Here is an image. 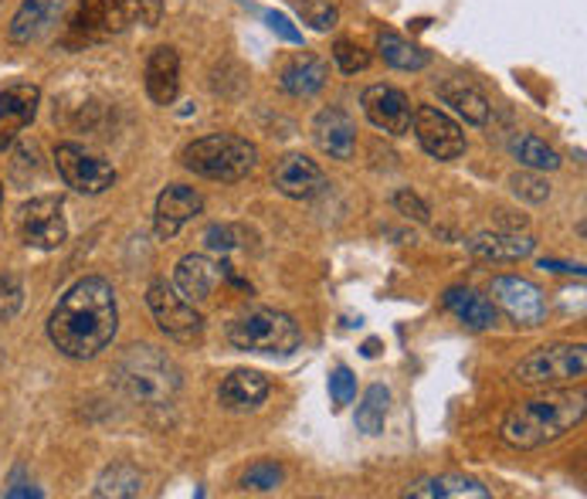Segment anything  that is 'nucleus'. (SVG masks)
Here are the masks:
<instances>
[{"instance_id": "obj_1", "label": "nucleus", "mask_w": 587, "mask_h": 499, "mask_svg": "<svg viewBox=\"0 0 587 499\" xmlns=\"http://www.w3.org/2000/svg\"><path fill=\"white\" fill-rule=\"evenodd\" d=\"M115 330H120L115 289L99 276L78 279L48 317V336L55 351L71 361L99 357L112 343Z\"/></svg>"}, {"instance_id": "obj_2", "label": "nucleus", "mask_w": 587, "mask_h": 499, "mask_svg": "<svg viewBox=\"0 0 587 499\" xmlns=\"http://www.w3.org/2000/svg\"><path fill=\"white\" fill-rule=\"evenodd\" d=\"M587 411L584 391H554V395H540L530 401H520L510 414L502 418V442L510 448L530 452L543 448L567 432H574Z\"/></svg>"}, {"instance_id": "obj_3", "label": "nucleus", "mask_w": 587, "mask_h": 499, "mask_svg": "<svg viewBox=\"0 0 587 499\" xmlns=\"http://www.w3.org/2000/svg\"><path fill=\"white\" fill-rule=\"evenodd\" d=\"M112 384L133 404L167 408L180 391V367L164 351H156L153 343H136V347L123 351V357L115 361Z\"/></svg>"}, {"instance_id": "obj_4", "label": "nucleus", "mask_w": 587, "mask_h": 499, "mask_svg": "<svg viewBox=\"0 0 587 499\" xmlns=\"http://www.w3.org/2000/svg\"><path fill=\"white\" fill-rule=\"evenodd\" d=\"M299 326L289 313L272 310V306H248L228 323V343L245 354L286 357L299 347Z\"/></svg>"}, {"instance_id": "obj_5", "label": "nucleus", "mask_w": 587, "mask_h": 499, "mask_svg": "<svg viewBox=\"0 0 587 499\" xmlns=\"http://www.w3.org/2000/svg\"><path fill=\"white\" fill-rule=\"evenodd\" d=\"M255 164H258V146L234 133H211V136L193 140L184 149L187 170L208 180H221V184L245 180L255 170Z\"/></svg>"}, {"instance_id": "obj_6", "label": "nucleus", "mask_w": 587, "mask_h": 499, "mask_svg": "<svg viewBox=\"0 0 587 499\" xmlns=\"http://www.w3.org/2000/svg\"><path fill=\"white\" fill-rule=\"evenodd\" d=\"M587 374V347L584 343H551L527 354L513 377L527 388H564V384H577Z\"/></svg>"}, {"instance_id": "obj_7", "label": "nucleus", "mask_w": 587, "mask_h": 499, "mask_svg": "<svg viewBox=\"0 0 587 499\" xmlns=\"http://www.w3.org/2000/svg\"><path fill=\"white\" fill-rule=\"evenodd\" d=\"M133 21L153 27L160 21V0H82L75 27L86 37H109L126 31Z\"/></svg>"}, {"instance_id": "obj_8", "label": "nucleus", "mask_w": 587, "mask_h": 499, "mask_svg": "<svg viewBox=\"0 0 587 499\" xmlns=\"http://www.w3.org/2000/svg\"><path fill=\"white\" fill-rule=\"evenodd\" d=\"M146 306H149L156 326H160L170 340H177V343L201 340V333H204L201 313L193 310V302H187L170 282L153 279L149 289H146Z\"/></svg>"}, {"instance_id": "obj_9", "label": "nucleus", "mask_w": 587, "mask_h": 499, "mask_svg": "<svg viewBox=\"0 0 587 499\" xmlns=\"http://www.w3.org/2000/svg\"><path fill=\"white\" fill-rule=\"evenodd\" d=\"M18 232L21 242L42 252H55L68 239V221H65V201L55 195L31 198L18 208Z\"/></svg>"}, {"instance_id": "obj_10", "label": "nucleus", "mask_w": 587, "mask_h": 499, "mask_svg": "<svg viewBox=\"0 0 587 499\" xmlns=\"http://www.w3.org/2000/svg\"><path fill=\"white\" fill-rule=\"evenodd\" d=\"M55 167H58V177L71 190H78V195H106V190L115 184L112 164L92 157V153H86L78 143L55 146Z\"/></svg>"}, {"instance_id": "obj_11", "label": "nucleus", "mask_w": 587, "mask_h": 499, "mask_svg": "<svg viewBox=\"0 0 587 499\" xmlns=\"http://www.w3.org/2000/svg\"><path fill=\"white\" fill-rule=\"evenodd\" d=\"M411 130L421 143V149L435 160H458L465 153V133L462 126L445 117L435 106H418L411 117Z\"/></svg>"}, {"instance_id": "obj_12", "label": "nucleus", "mask_w": 587, "mask_h": 499, "mask_svg": "<svg viewBox=\"0 0 587 499\" xmlns=\"http://www.w3.org/2000/svg\"><path fill=\"white\" fill-rule=\"evenodd\" d=\"M489 292H492L499 310L510 317L517 326L533 330V326H540L546 320V299H543L540 286L523 279V276H496Z\"/></svg>"}, {"instance_id": "obj_13", "label": "nucleus", "mask_w": 587, "mask_h": 499, "mask_svg": "<svg viewBox=\"0 0 587 499\" xmlns=\"http://www.w3.org/2000/svg\"><path fill=\"white\" fill-rule=\"evenodd\" d=\"M361 106H364V117H367L377 130H384V133H390V136L411 133L414 109H411V99H408L401 89H395V86H370V89H364Z\"/></svg>"}, {"instance_id": "obj_14", "label": "nucleus", "mask_w": 587, "mask_h": 499, "mask_svg": "<svg viewBox=\"0 0 587 499\" xmlns=\"http://www.w3.org/2000/svg\"><path fill=\"white\" fill-rule=\"evenodd\" d=\"M272 180H276V190L289 201H312L330 187L323 167L317 160L302 157V153H286V157L276 164Z\"/></svg>"}, {"instance_id": "obj_15", "label": "nucleus", "mask_w": 587, "mask_h": 499, "mask_svg": "<svg viewBox=\"0 0 587 499\" xmlns=\"http://www.w3.org/2000/svg\"><path fill=\"white\" fill-rule=\"evenodd\" d=\"M37 106H42V89L31 82H14L0 92V149L18 143V136L34 123Z\"/></svg>"}, {"instance_id": "obj_16", "label": "nucleus", "mask_w": 587, "mask_h": 499, "mask_svg": "<svg viewBox=\"0 0 587 499\" xmlns=\"http://www.w3.org/2000/svg\"><path fill=\"white\" fill-rule=\"evenodd\" d=\"M204 208V198L198 195L193 187L187 184H170L160 198H156V218H153V228H156V239L160 242H170L177 239V232L201 214Z\"/></svg>"}, {"instance_id": "obj_17", "label": "nucleus", "mask_w": 587, "mask_h": 499, "mask_svg": "<svg viewBox=\"0 0 587 499\" xmlns=\"http://www.w3.org/2000/svg\"><path fill=\"white\" fill-rule=\"evenodd\" d=\"M312 140H317V146L333 160H354V153H357V126L336 106H326L317 112V120H312Z\"/></svg>"}, {"instance_id": "obj_18", "label": "nucleus", "mask_w": 587, "mask_h": 499, "mask_svg": "<svg viewBox=\"0 0 587 499\" xmlns=\"http://www.w3.org/2000/svg\"><path fill=\"white\" fill-rule=\"evenodd\" d=\"M268 377L258 374V370H231L221 388H218V404L231 414H245V411H255L265 404L268 398Z\"/></svg>"}, {"instance_id": "obj_19", "label": "nucleus", "mask_w": 587, "mask_h": 499, "mask_svg": "<svg viewBox=\"0 0 587 499\" xmlns=\"http://www.w3.org/2000/svg\"><path fill=\"white\" fill-rule=\"evenodd\" d=\"M143 86H146V96L156 106H170L180 92V55L167 45L153 48L149 58H146Z\"/></svg>"}, {"instance_id": "obj_20", "label": "nucleus", "mask_w": 587, "mask_h": 499, "mask_svg": "<svg viewBox=\"0 0 587 499\" xmlns=\"http://www.w3.org/2000/svg\"><path fill=\"white\" fill-rule=\"evenodd\" d=\"M218 282H221V262L208 255H184L174 268V286L187 302L211 299Z\"/></svg>"}, {"instance_id": "obj_21", "label": "nucleus", "mask_w": 587, "mask_h": 499, "mask_svg": "<svg viewBox=\"0 0 587 499\" xmlns=\"http://www.w3.org/2000/svg\"><path fill=\"white\" fill-rule=\"evenodd\" d=\"M330 79V65L320 58V55H312V52H299L292 55L283 71H279V86L296 96V99H309V96H317Z\"/></svg>"}, {"instance_id": "obj_22", "label": "nucleus", "mask_w": 587, "mask_h": 499, "mask_svg": "<svg viewBox=\"0 0 587 499\" xmlns=\"http://www.w3.org/2000/svg\"><path fill=\"white\" fill-rule=\"evenodd\" d=\"M465 248L486 262H520L533 255L536 242L520 232H479L465 242Z\"/></svg>"}, {"instance_id": "obj_23", "label": "nucleus", "mask_w": 587, "mask_h": 499, "mask_svg": "<svg viewBox=\"0 0 587 499\" xmlns=\"http://www.w3.org/2000/svg\"><path fill=\"white\" fill-rule=\"evenodd\" d=\"M442 302H445V310H448L458 323H465L468 330H492V326L499 323L496 306H492L486 296H479L476 289L452 286V289L442 296Z\"/></svg>"}, {"instance_id": "obj_24", "label": "nucleus", "mask_w": 587, "mask_h": 499, "mask_svg": "<svg viewBox=\"0 0 587 499\" xmlns=\"http://www.w3.org/2000/svg\"><path fill=\"white\" fill-rule=\"evenodd\" d=\"M408 496H414V499H486L489 489L468 476L445 473V476L418 479L414 486H408Z\"/></svg>"}, {"instance_id": "obj_25", "label": "nucleus", "mask_w": 587, "mask_h": 499, "mask_svg": "<svg viewBox=\"0 0 587 499\" xmlns=\"http://www.w3.org/2000/svg\"><path fill=\"white\" fill-rule=\"evenodd\" d=\"M439 96H442L445 106H452L458 112L465 123H473V126H486L489 123V99L476 86H468L462 79L458 82H445L439 89Z\"/></svg>"}, {"instance_id": "obj_26", "label": "nucleus", "mask_w": 587, "mask_h": 499, "mask_svg": "<svg viewBox=\"0 0 587 499\" xmlns=\"http://www.w3.org/2000/svg\"><path fill=\"white\" fill-rule=\"evenodd\" d=\"M377 52L390 68H398V71H421L428 65V52L418 48L414 42H408V37L398 34V31H380L377 34Z\"/></svg>"}, {"instance_id": "obj_27", "label": "nucleus", "mask_w": 587, "mask_h": 499, "mask_svg": "<svg viewBox=\"0 0 587 499\" xmlns=\"http://www.w3.org/2000/svg\"><path fill=\"white\" fill-rule=\"evenodd\" d=\"M510 153L520 160V167L536 170V174H543V170H557V167L564 164V160H561V153H557L551 143H546V140L533 136V133H520V136H513Z\"/></svg>"}, {"instance_id": "obj_28", "label": "nucleus", "mask_w": 587, "mask_h": 499, "mask_svg": "<svg viewBox=\"0 0 587 499\" xmlns=\"http://www.w3.org/2000/svg\"><path fill=\"white\" fill-rule=\"evenodd\" d=\"M143 492V476L140 469L126 466V463H115L109 469H102V476L92 486V496L99 499H130Z\"/></svg>"}, {"instance_id": "obj_29", "label": "nucleus", "mask_w": 587, "mask_h": 499, "mask_svg": "<svg viewBox=\"0 0 587 499\" xmlns=\"http://www.w3.org/2000/svg\"><path fill=\"white\" fill-rule=\"evenodd\" d=\"M387 411H390V391L384 388V384H374V388H367L364 401L357 404V414H354L357 432H364V435H370V439L384 435Z\"/></svg>"}, {"instance_id": "obj_30", "label": "nucleus", "mask_w": 587, "mask_h": 499, "mask_svg": "<svg viewBox=\"0 0 587 499\" xmlns=\"http://www.w3.org/2000/svg\"><path fill=\"white\" fill-rule=\"evenodd\" d=\"M52 24V14H48V0H24V4L18 8L8 34H11V42L18 45H27L31 37H37L45 27Z\"/></svg>"}, {"instance_id": "obj_31", "label": "nucleus", "mask_w": 587, "mask_h": 499, "mask_svg": "<svg viewBox=\"0 0 587 499\" xmlns=\"http://www.w3.org/2000/svg\"><path fill=\"white\" fill-rule=\"evenodd\" d=\"M283 483H286V473H283L279 463H255L242 476V486L252 489V492H276Z\"/></svg>"}, {"instance_id": "obj_32", "label": "nucleus", "mask_w": 587, "mask_h": 499, "mask_svg": "<svg viewBox=\"0 0 587 499\" xmlns=\"http://www.w3.org/2000/svg\"><path fill=\"white\" fill-rule=\"evenodd\" d=\"M510 190H513L520 201H527V204H543L546 198H551V184H546L536 170L513 174L510 177Z\"/></svg>"}, {"instance_id": "obj_33", "label": "nucleus", "mask_w": 587, "mask_h": 499, "mask_svg": "<svg viewBox=\"0 0 587 499\" xmlns=\"http://www.w3.org/2000/svg\"><path fill=\"white\" fill-rule=\"evenodd\" d=\"M242 242H245V232H242V228H234V224H214V228H208V232H204V248L221 255V258H228L231 252H239Z\"/></svg>"}, {"instance_id": "obj_34", "label": "nucleus", "mask_w": 587, "mask_h": 499, "mask_svg": "<svg viewBox=\"0 0 587 499\" xmlns=\"http://www.w3.org/2000/svg\"><path fill=\"white\" fill-rule=\"evenodd\" d=\"M24 306V286L14 273L0 276V323H11Z\"/></svg>"}, {"instance_id": "obj_35", "label": "nucleus", "mask_w": 587, "mask_h": 499, "mask_svg": "<svg viewBox=\"0 0 587 499\" xmlns=\"http://www.w3.org/2000/svg\"><path fill=\"white\" fill-rule=\"evenodd\" d=\"M333 62H336V68L343 75H357V71H364L370 65V52H364L361 45L346 42V37H343V42L333 45Z\"/></svg>"}, {"instance_id": "obj_36", "label": "nucleus", "mask_w": 587, "mask_h": 499, "mask_svg": "<svg viewBox=\"0 0 587 499\" xmlns=\"http://www.w3.org/2000/svg\"><path fill=\"white\" fill-rule=\"evenodd\" d=\"M354 398H357V377H354V370H350V367H336V370L330 374V401H333L336 408H346Z\"/></svg>"}, {"instance_id": "obj_37", "label": "nucleus", "mask_w": 587, "mask_h": 499, "mask_svg": "<svg viewBox=\"0 0 587 499\" xmlns=\"http://www.w3.org/2000/svg\"><path fill=\"white\" fill-rule=\"evenodd\" d=\"M299 11H302V18H306L312 27H317V31H330V27L336 24V18H340V11H336L333 0H302Z\"/></svg>"}, {"instance_id": "obj_38", "label": "nucleus", "mask_w": 587, "mask_h": 499, "mask_svg": "<svg viewBox=\"0 0 587 499\" xmlns=\"http://www.w3.org/2000/svg\"><path fill=\"white\" fill-rule=\"evenodd\" d=\"M395 208H398V214H405V218H411V221H418V224H428V204L414 195L411 187H401L398 195H395Z\"/></svg>"}, {"instance_id": "obj_39", "label": "nucleus", "mask_w": 587, "mask_h": 499, "mask_svg": "<svg viewBox=\"0 0 587 499\" xmlns=\"http://www.w3.org/2000/svg\"><path fill=\"white\" fill-rule=\"evenodd\" d=\"M265 21H268V27L276 31L283 42H289V45H302V31L283 14V11H265Z\"/></svg>"}, {"instance_id": "obj_40", "label": "nucleus", "mask_w": 587, "mask_h": 499, "mask_svg": "<svg viewBox=\"0 0 587 499\" xmlns=\"http://www.w3.org/2000/svg\"><path fill=\"white\" fill-rule=\"evenodd\" d=\"M540 268H551V273H577L580 276V265H564V262H554V258H543Z\"/></svg>"}, {"instance_id": "obj_41", "label": "nucleus", "mask_w": 587, "mask_h": 499, "mask_svg": "<svg viewBox=\"0 0 587 499\" xmlns=\"http://www.w3.org/2000/svg\"><path fill=\"white\" fill-rule=\"evenodd\" d=\"M364 354H367V357H377V340H370V343H367Z\"/></svg>"}, {"instance_id": "obj_42", "label": "nucleus", "mask_w": 587, "mask_h": 499, "mask_svg": "<svg viewBox=\"0 0 587 499\" xmlns=\"http://www.w3.org/2000/svg\"><path fill=\"white\" fill-rule=\"evenodd\" d=\"M0 198H4V187H0Z\"/></svg>"}]
</instances>
